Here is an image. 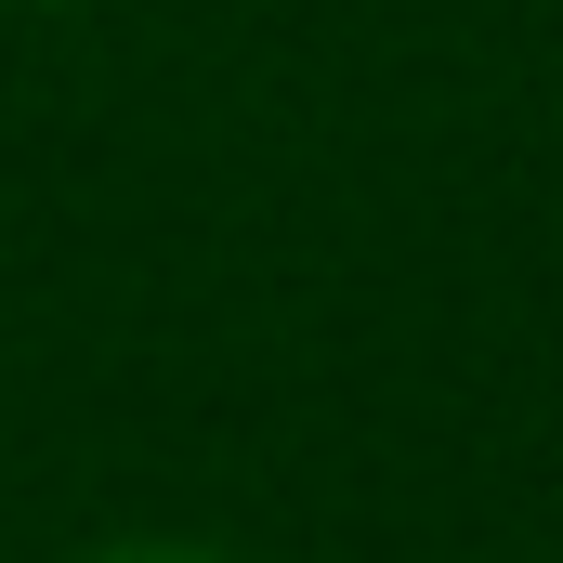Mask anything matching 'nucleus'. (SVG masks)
<instances>
[{
  "label": "nucleus",
  "instance_id": "1",
  "mask_svg": "<svg viewBox=\"0 0 563 563\" xmlns=\"http://www.w3.org/2000/svg\"><path fill=\"white\" fill-rule=\"evenodd\" d=\"M66 563H250V551H210V538H106V551H66Z\"/></svg>",
  "mask_w": 563,
  "mask_h": 563
},
{
  "label": "nucleus",
  "instance_id": "2",
  "mask_svg": "<svg viewBox=\"0 0 563 563\" xmlns=\"http://www.w3.org/2000/svg\"><path fill=\"white\" fill-rule=\"evenodd\" d=\"M0 13H79V0H0Z\"/></svg>",
  "mask_w": 563,
  "mask_h": 563
}]
</instances>
